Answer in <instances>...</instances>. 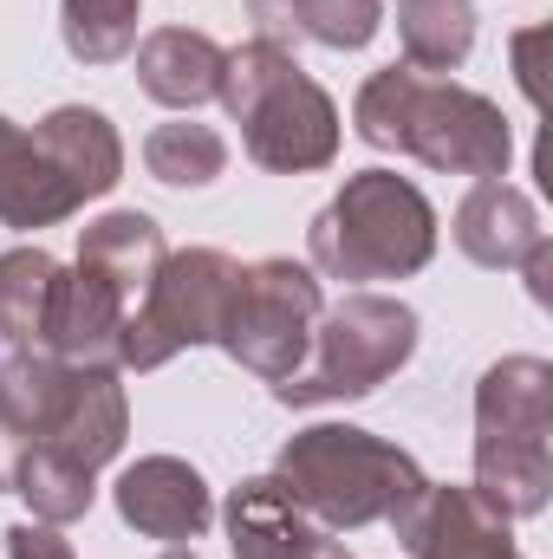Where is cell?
<instances>
[{"mask_svg": "<svg viewBox=\"0 0 553 559\" xmlns=\"http://www.w3.org/2000/svg\"><path fill=\"white\" fill-rule=\"evenodd\" d=\"M436 261V209L398 169H352L306 228V267L319 280L372 286L411 280Z\"/></svg>", "mask_w": 553, "mask_h": 559, "instance_id": "cell-4", "label": "cell"}, {"mask_svg": "<svg viewBox=\"0 0 553 559\" xmlns=\"http://www.w3.org/2000/svg\"><path fill=\"white\" fill-rule=\"evenodd\" d=\"M163 254H169V241H163L156 215H143V209H111V215H98V222L79 228V254H72V261L92 267V274H105L131 306H138L143 286L163 267Z\"/></svg>", "mask_w": 553, "mask_h": 559, "instance_id": "cell-19", "label": "cell"}, {"mask_svg": "<svg viewBox=\"0 0 553 559\" xmlns=\"http://www.w3.org/2000/svg\"><path fill=\"white\" fill-rule=\"evenodd\" d=\"M143 169L163 182V189H209L222 182L228 169V138L215 124H196V118H169L143 138Z\"/></svg>", "mask_w": 553, "mask_h": 559, "instance_id": "cell-22", "label": "cell"}, {"mask_svg": "<svg viewBox=\"0 0 553 559\" xmlns=\"http://www.w3.org/2000/svg\"><path fill=\"white\" fill-rule=\"evenodd\" d=\"M495 514L534 521L553 501V365L508 352L475 378V481Z\"/></svg>", "mask_w": 553, "mask_h": 559, "instance_id": "cell-5", "label": "cell"}, {"mask_svg": "<svg viewBox=\"0 0 553 559\" xmlns=\"http://www.w3.org/2000/svg\"><path fill=\"white\" fill-rule=\"evenodd\" d=\"M13 495L33 508V521H52V527H66V521H85L92 514V501H98V475L92 468H79L72 455H59V449H26V462H20V481H13Z\"/></svg>", "mask_w": 553, "mask_h": 559, "instance_id": "cell-23", "label": "cell"}, {"mask_svg": "<svg viewBox=\"0 0 553 559\" xmlns=\"http://www.w3.org/2000/svg\"><path fill=\"white\" fill-rule=\"evenodd\" d=\"M0 540H7V559H79L52 521H13Z\"/></svg>", "mask_w": 553, "mask_h": 559, "instance_id": "cell-25", "label": "cell"}, {"mask_svg": "<svg viewBox=\"0 0 553 559\" xmlns=\"http://www.w3.org/2000/svg\"><path fill=\"white\" fill-rule=\"evenodd\" d=\"M222 527H228V554L235 559H319V547L332 540L280 475H248L228 488V508H222Z\"/></svg>", "mask_w": 553, "mask_h": 559, "instance_id": "cell-12", "label": "cell"}, {"mask_svg": "<svg viewBox=\"0 0 553 559\" xmlns=\"http://www.w3.org/2000/svg\"><path fill=\"white\" fill-rule=\"evenodd\" d=\"M131 319V299L92 267H66L59 299H52V325H46V352L66 365H118V332Z\"/></svg>", "mask_w": 553, "mask_h": 559, "instance_id": "cell-14", "label": "cell"}, {"mask_svg": "<svg viewBox=\"0 0 553 559\" xmlns=\"http://www.w3.org/2000/svg\"><path fill=\"white\" fill-rule=\"evenodd\" d=\"M163 559H196V554H189V547H169V554H163Z\"/></svg>", "mask_w": 553, "mask_h": 559, "instance_id": "cell-30", "label": "cell"}, {"mask_svg": "<svg viewBox=\"0 0 553 559\" xmlns=\"http://www.w3.org/2000/svg\"><path fill=\"white\" fill-rule=\"evenodd\" d=\"M222 59H228V46H215L209 33L156 26L138 39V85L163 111H196L222 92Z\"/></svg>", "mask_w": 553, "mask_h": 559, "instance_id": "cell-17", "label": "cell"}, {"mask_svg": "<svg viewBox=\"0 0 553 559\" xmlns=\"http://www.w3.org/2000/svg\"><path fill=\"white\" fill-rule=\"evenodd\" d=\"M59 274H66V267H59L39 241L0 254V345H13V352H46Z\"/></svg>", "mask_w": 553, "mask_h": 559, "instance_id": "cell-20", "label": "cell"}, {"mask_svg": "<svg viewBox=\"0 0 553 559\" xmlns=\"http://www.w3.org/2000/svg\"><path fill=\"white\" fill-rule=\"evenodd\" d=\"M79 209H85L79 189L52 169V156L39 150V138L0 111V222L20 228V235H33V228L72 222Z\"/></svg>", "mask_w": 553, "mask_h": 559, "instance_id": "cell-15", "label": "cell"}, {"mask_svg": "<svg viewBox=\"0 0 553 559\" xmlns=\"http://www.w3.org/2000/svg\"><path fill=\"white\" fill-rule=\"evenodd\" d=\"M111 501H118V521H125L131 534L169 540V547L209 534V521H215V495H209L202 468L183 462V455H138V462L111 481Z\"/></svg>", "mask_w": 553, "mask_h": 559, "instance_id": "cell-10", "label": "cell"}, {"mask_svg": "<svg viewBox=\"0 0 553 559\" xmlns=\"http://www.w3.org/2000/svg\"><path fill=\"white\" fill-rule=\"evenodd\" d=\"M398 46L411 72H462L475 52L469 0H398Z\"/></svg>", "mask_w": 553, "mask_h": 559, "instance_id": "cell-21", "label": "cell"}, {"mask_svg": "<svg viewBox=\"0 0 553 559\" xmlns=\"http://www.w3.org/2000/svg\"><path fill=\"white\" fill-rule=\"evenodd\" d=\"M515 274L528 280V299H534V306H553V241H541Z\"/></svg>", "mask_w": 553, "mask_h": 559, "instance_id": "cell-27", "label": "cell"}, {"mask_svg": "<svg viewBox=\"0 0 553 559\" xmlns=\"http://www.w3.org/2000/svg\"><path fill=\"white\" fill-rule=\"evenodd\" d=\"M449 235H456V248H462L475 267H489V274H515V267L548 241L534 195H528V189H515V182H502V176L475 182V189L456 202Z\"/></svg>", "mask_w": 553, "mask_h": 559, "instance_id": "cell-13", "label": "cell"}, {"mask_svg": "<svg viewBox=\"0 0 553 559\" xmlns=\"http://www.w3.org/2000/svg\"><path fill=\"white\" fill-rule=\"evenodd\" d=\"M319 559H352V554H345L339 540H326V547H319Z\"/></svg>", "mask_w": 553, "mask_h": 559, "instance_id": "cell-29", "label": "cell"}, {"mask_svg": "<svg viewBox=\"0 0 553 559\" xmlns=\"http://www.w3.org/2000/svg\"><path fill=\"white\" fill-rule=\"evenodd\" d=\"M319 312H326V280L313 274L306 261L268 254V261H248V267H242L215 345H222L248 378L286 384V378L306 365V352H313Z\"/></svg>", "mask_w": 553, "mask_h": 559, "instance_id": "cell-8", "label": "cell"}, {"mask_svg": "<svg viewBox=\"0 0 553 559\" xmlns=\"http://www.w3.org/2000/svg\"><path fill=\"white\" fill-rule=\"evenodd\" d=\"M222 111L228 124H242V150L274 169V176H313L332 169L345 124L332 92L274 39H248L222 59Z\"/></svg>", "mask_w": 553, "mask_h": 559, "instance_id": "cell-3", "label": "cell"}, {"mask_svg": "<svg viewBox=\"0 0 553 559\" xmlns=\"http://www.w3.org/2000/svg\"><path fill=\"white\" fill-rule=\"evenodd\" d=\"M416 345H423V319H416L411 299L358 286V293H345L339 306L319 312L306 365L286 384H268V391H274V404H286V411L358 404V397H372L378 384H391L411 365Z\"/></svg>", "mask_w": 553, "mask_h": 559, "instance_id": "cell-6", "label": "cell"}, {"mask_svg": "<svg viewBox=\"0 0 553 559\" xmlns=\"http://www.w3.org/2000/svg\"><path fill=\"white\" fill-rule=\"evenodd\" d=\"M143 0H59V39L79 66H118L138 52Z\"/></svg>", "mask_w": 553, "mask_h": 559, "instance_id": "cell-24", "label": "cell"}, {"mask_svg": "<svg viewBox=\"0 0 553 559\" xmlns=\"http://www.w3.org/2000/svg\"><path fill=\"white\" fill-rule=\"evenodd\" d=\"M541 39H548V33H534V26H528V33H515V72H521V92H528L534 105H541V66H534Z\"/></svg>", "mask_w": 553, "mask_h": 559, "instance_id": "cell-28", "label": "cell"}, {"mask_svg": "<svg viewBox=\"0 0 553 559\" xmlns=\"http://www.w3.org/2000/svg\"><path fill=\"white\" fill-rule=\"evenodd\" d=\"M255 39H313L326 52H358L385 26V0H248Z\"/></svg>", "mask_w": 553, "mask_h": 559, "instance_id": "cell-18", "label": "cell"}, {"mask_svg": "<svg viewBox=\"0 0 553 559\" xmlns=\"http://www.w3.org/2000/svg\"><path fill=\"white\" fill-rule=\"evenodd\" d=\"M235 280H242V261L222 248L163 254L156 280L143 286V299L131 306V319L118 332V371L143 378V371H163L169 358L196 352V345H215L228 299H235Z\"/></svg>", "mask_w": 553, "mask_h": 559, "instance_id": "cell-7", "label": "cell"}, {"mask_svg": "<svg viewBox=\"0 0 553 559\" xmlns=\"http://www.w3.org/2000/svg\"><path fill=\"white\" fill-rule=\"evenodd\" d=\"M26 449H33V442L20 436V423L0 411V495H13V481H20V462H26Z\"/></svg>", "mask_w": 553, "mask_h": 559, "instance_id": "cell-26", "label": "cell"}, {"mask_svg": "<svg viewBox=\"0 0 553 559\" xmlns=\"http://www.w3.org/2000/svg\"><path fill=\"white\" fill-rule=\"evenodd\" d=\"M352 131L372 150H398V156H416L423 169L475 176V182L508 176V156H515V131L495 98L411 66H385L358 85Z\"/></svg>", "mask_w": 553, "mask_h": 559, "instance_id": "cell-1", "label": "cell"}, {"mask_svg": "<svg viewBox=\"0 0 553 559\" xmlns=\"http://www.w3.org/2000/svg\"><path fill=\"white\" fill-rule=\"evenodd\" d=\"M33 138L52 156V169L79 189V202H98L125 182V138L98 105H52L33 124Z\"/></svg>", "mask_w": 553, "mask_h": 559, "instance_id": "cell-16", "label": "cell"}, {"mask_svg": "<svg viewBox=\"0 0 553 559\" xmlns=\"http://www.w3.org/2000/svg\"><path fill=\"white\" fill-rule=\"evenodd\" d=\"M391 534L404 540V559H528L515 547V521L456 481H430L391 521Z\"/></svg>", "mask_w": 553, "mask_h": 559, "instance_id": "cell-9", "label": "cell"}, {"mask_svg": "<svg viewBox=\"0 0 553 559\" xmlns=\"http://www.w3.org/2000/svg\"><path fill=\"white\" fill-rule=\"evenodd\" d=\"M274 475L293 488V501L326 527V534H358V527H391L416 495L430 488L423 462L404 442H385L358 423H313L293 429L274 455Z\"/></svg>", "mask_w": 553, "mask_h": 559, "instance_id": "cell-2", "label": "cell"}, {"mask_svg": "<svg viewBox=\"0 0 553 559\" xmlns=\"http://www.w3.org/2000/svg\"><path fill=\"white\" fill-rule=\"evenodd\" d=\"M125 436H131V397H125V371L118 365H72V384H66V404L52 429L39 436V449H59L72 455L79 468H105L125 455Z\"/></svg>", "mask_w": 553, "mask_h": 559, "instance_id": "cell-11", "label": "cell"}]
</instances>
